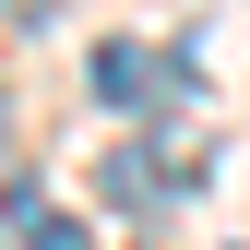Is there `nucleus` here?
<instances>
[{"label": "nucleus", "instance_id": "nucleus-1", "mask_svg": "<svg viewBox=\"0 0 250 250\" xmlns=\"http://www.w3.org/2000/svg\"><path fill=\"white\" fill-rule=\"evenodd\" d=\"M191 179H203V143H179V155H155V143L107 155V203H179Z\"/></svg>", "mask_w": 250, "mask_h": 250}, {"label": "nucleus", "instance_id": "nucleus-2", "mask_svg": "<svg viewBox=\"0 0 250 250\" xmlns=\"http://www.w3.org/2000/svg\"><path fill=\"white\" fill-rule=\"evenodd\" d=\"M0 214H12V238H24V250H96V238L72 227V214L36 191V179H12V191H0Z\"/></svg>", "mask_w": 250, "mask_h": 250}, {"label": "nucleus", "instance_id": "nucleus-3", "mask_svg": "<svg viewBox=\"0 0 250 250\" xmlns=\"http://www.w3.org/2000/svg\"><path fill=\"white\" fill-rule=\"evenodd\" d=\"M96 96H107V107H143V96H155V48L107 36V48H96Z\"/></svg>", "mask_w": 250, "mask_h": 250}]
</instances>
